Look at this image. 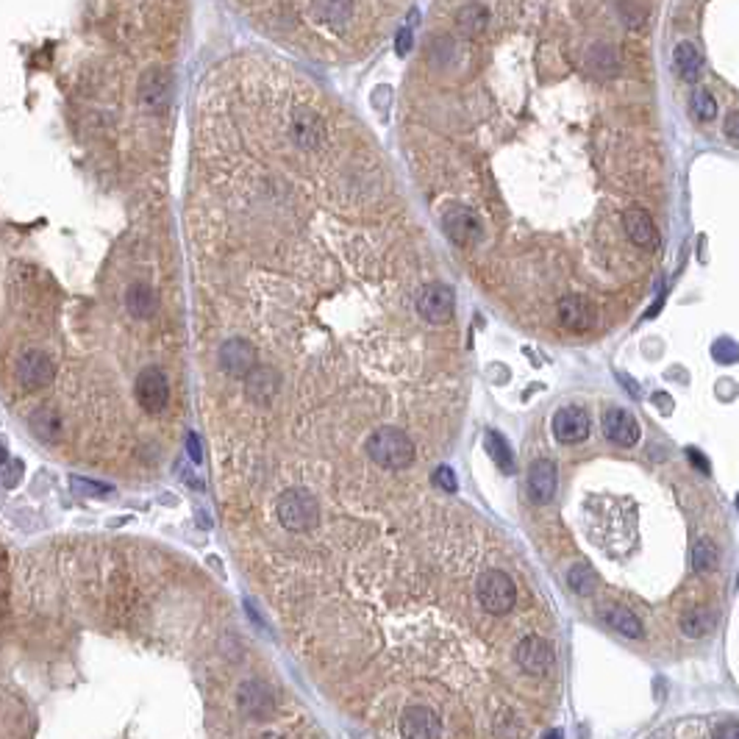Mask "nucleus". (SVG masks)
Wrapping results in <instances>:
<instances>
[{
    "label": "nucleus",
    "mask_w": 739,
    "mask_h": 739,
    "mask_svg": "<svg viewBox=\"0 0 739 739\" xmlns=\"http://www.w3.org/2000/svg\"><path fill=\"white\" fill-rule=\"evenodd\" d=\"M365 450H367V456L373 458V462L378 467H384V470H403V467H409L412 458H415V445L400 428L373 431Z\"/></svg>",
    "instance_id": "obj_1"
},
{
    "label": "nucleus",
    "mask_w": 739,
    "mask_h": 739,
    "mask_svg": "<svg viewBox=\"0 0 739 739\" xmlns=\"http://www.w3.org/2000/svg\"><path fill=\"white\" fill-rule=\"evenodd\" d=\"M275 517L287 531H309L320 523L317 498L306 490H287L275 503Z\"/></svg>",
    "instance_id": "obj_2"
},
{
    "label": "nucleus",
    "mask_w": 739,
    "mask_h": 739,
    "mask_svg": "<svg viewBox=\"0 0 739 739\" xmlns=\"http://www.w3.org/2000/svg\"><path fill=\"white\" fill-rule=\"evenodd\" d=\"M478 600L490 615H506V611H512L517 603L515 581L503 570H487L478 578Z\"/></svg>",
    "instance_id": "obj_3"
},
{
    "label": "nucleus",
    "mask_w": 739,
    "mask_h": 739,
    "mask_svg": "<svg viewBox=\"0 0 739 739\" xmlns=\"http://www.w3.org/2000/svg\"><path fill=\"white\" fill-rule=\"evenodd\" d=\"M134 395H137V403L147 415H159L167 409V400H170V384L167 378L159 367H145L139 375H137V384H134Z\"/></svg>",
    "instance_id": "obj_4"
},
{
    "label": "nucleus",
    "mask_w": 739,
    "mask_h": 739,
    "mask_svg": "<svg viewBox=\"0 0 739 739\" xmlns=\"http://www.w3.org/2000/svg\"><path fill=\"white\" fill-rule=\"evenodd\" d=\"M442 228L450 242L456 245H475L481 239V220L475 217V212L470 206H448L442 214Z\"/></svg>",
    "instance_id": "obj_5"
},
{
    "label": "nucleus",
    "mask_w": 739,
    "mask_h": 739,
    "mask_svg": "<svg viewBox=\"0 0 739 739\" xmlns=\"http://www.w3.org/2000/svg\"><path fill=\"white\" fill-rule=\"evenodd\" d=\"M56 375V367L45 350H25L17 362V381L25 390H45Z\"/></svg>",
    "instance_id": "obj_6"
},
{
    "label": "nucleus",
    "mask_w": 739,
    "mask_h": 739,
    "mask_svg": "<svg viewBox=\"0 0 739 739\" xmlns=\"http://www.w3.org/2000/svg\"><path fill=\"white\" fill-rule=\"evenodd\" d=\"M453 306H456V295L448 284H431L417 298L420 317L437 325H445L453 317Z\"/></svg>",
    "instance_id": "obj_7"
},
{
    "label": "nucleus",
    "mask_w": 739,
    "mask_h": 739,
    "mask_svg": "<svg viewBox=\"0 0 739 739\" xmlns=\"http://www.w3.org/2000/svg\"><path fill=\"white\" fill-rule=\"evenodd\" d=\"M553 434L565 445H578L590 437V415L578 406H565L553 415Z\"/></svg>",
    "instance_id": "obj_8"
},
{
    "label": "nucleus",
    "mask_w": 739,
    "mask_h": 739,
    "mask_svg": "<svg viewBox=\"0 0 739 739\" xmlns=\"http://www.w3.org/2000/svg\"><path fill=\"white\" fill-rule=\"evenodd\" d=\"M600 425H603V434L615 445L631 448L640 442V423H636V417L628 409H620V406L606 409Z\"/></svg>",
    "instance_id": "obj_9"
},
{
    "label": "nucleus",
    "mask_w": 739,
    "mask_h": 739,
    "mask_svg": "<svg viewBox=\"0 0 739 739\" xmlns=\"http://www.w3.org/2000/svg\"><path fill=\"white\" fill-rule=\"evenodd\" d=\"M517 661L531 676H545L553 668V648L548 640H542V636L531 634L517 645Z\"/></svg>",
    "instance_id": "obj_10"
},
{
    "label": "nucleus",
    "mask_w": 739,
    "mask_h": 739,
    "mask_svg": "<svg viewBox=\"0 0 739 739\" xmlns=\"http://www.w3.org/2000/svg\"><path fill=\"white\" fill-rule=\"evenodd\" d=\"M595 317H598V312H595L592 300L581 298V295H570L558 303V320H562L570 331H575V334L590 331L595 325Z\"/></svg>",
    "instance_id": "obj_11"
},
{
    "label": "nucleus",
    "mask_w": 739,
    "mask_h": 739,
    "mask_svg": "<svg viewBox=\"0 0 739 739\" xmlns=\"http://www.w3.org/2000/svg\"><path fill=\"white\" fill-rule=\"evenodd\" d=\"M239 709L245 711L248 718H256V720H265L273 715L275 709V701H273V693L262 681H245L239 686Z\"/></svg>",
    "instance_id": "obj_12"
},
{
    "label": "nucleus",
    "mask_w": 739,
    "mask_h": 739,
    "mask_svg": "<svg viewBox=\"0 0 739 739\" xmlns=\"http://www.w3.org/2000/svg\"><path fill=\"white\" fill-rule=\"evenodd\" d=\"M220 367L231 375H248L256 367V350L245 340H228L220 348Z\"/></svg>",
    "instance_id": "obj_13"
},
{
    "label": "nucleus",
    "mask_w": 739,
    "mask_h": 739,
    "mask_svg": "<svg viewBox=\"0 0 739 739\" xmlns=\"http://www.w3.org/2000/svg\"><path fill=\"white\" fill-rule=\"evenodd\" d=\"M400 734L403 736H415V739H431V736H442V726H440L437 715L431 709L412 706V709L403 711Z\"/></svg>",
    "instance_id": "obj_14"
},
{
    "label": "nucleus",
    "mask_w": 739,
    "mask_h": 739,
    "mask_svg": "<svg viewBox=\"0 0 739 739\" xmlns=\"http://www.w3.org/2000/svg\"><path fill=\"white\" fill-rule=\"evenodd\" d=\"M528 492L537 503H548L556 492V465L550 458H537L528 470Z\"/></svg>",
    "instance_id": "obj_15"
},
{
    "label": "nucleus",
    "mask_w": 739,
    "mask_h": 739,
    "mask_svg": "<svg viewBox=\"0 0 739 739\" xmlns=\"http://www.w3.org/2000/svg\"><path fill=\"white\" fill-rule=\"evenodd\" d=\"M29 425L34 431V437L42 440V442H59L62 440V431H64L62 415L54 409V406H39V409L31 415Z\"/></svg>",
    "instance_id": "obj_16"
},
{
    "label": "nucleus",
    "mask_w": 739,
    "mask_h": 739,
    "mask_svg": "<svg viewBox=\"0 0 739 739\" xmlns=\"http://www.w3.org/2000/svg\"><path fill=\"white\" fill-rule=\"evenodd\" d=\"M125 306H129V312H131L137 320H147V317L156 315V309H159V298H156V292H153L147 284L137 281V284H131L129 290H125Z\"/></svg>",
    "instance_id": "obj_17"
},
{
    "label": "nucleus",
    "mask_w": 739,
    "mask_h": 739,
    "mask_svg": "<svg viewBox=\"0 0 739 739\" xmlns=\"http://www.w3.org/2000/svg\"><path fill=\"white\" fill-rule=\"evenodd\" d=\"M623 225H626V234H628V239L634 245L648 248L656 239V225H653V220L642 209H628L623 214Z\"/></svg>",
    "instance_id": "obj_18"
},
{
    "label": "nucleus",
    "mask_w": 739,
    "mask_h": 739,
    "mask_svg": "<svg viewBox=\"0 0 739 739\" xmlns=\"http://www.w3.org/2000/svg\"><path fill=\"white\" fill-rule=\"evenodd\" d=\"M170 95V75L164 70H150L142 79V100L150 109H162Z\"/></svg>",
    "instance_id": "obj_19"
},
{
    "label": "nucleus",
    "mask_w": 739,
    "mask_h": 739,
    "mask_svg": "<svg viewBox=\"0 0 739 739\" xmlns=\"http://www.w3.org/2000/svg\"><path fill=\"white\" fill-rule=\"evenodd\" d=\"M676 67H678V75L684 81L695 84L701 79V70H703V56L698 54V47L693 42H681L676 47Z\"/></svg>",
    "instance_id": "obj_20"
},
{
    "label": "nucleus",
    "mask_w": 739,
    "mask_h": 739,
    "mask_svg": "<svg viewBox=\"0 0 739 739\" xmlns=\"http://www.w3.org/2000/svg\"><path fill=\"white\" fill-rule=\"evenodd\" d=\"M483 448H487L490 458L498 465V470H503L506 475L515 473V453L508 448V442L498 434V431H487L483 434Z\"/></svg>",
    "instance_id": "obj_21"
},
{
    "label": "nucleus",
    "mask_w": 739,
    "mask_h": 739,
    "mask_svg": "<svg viewBox=\"0 0 739 739\" xmlns=\"http://www.w3.org/2000/svg\"><path fill=\"white\" fill-rule=\"evenodd\" d=\"M606 623L615 628V631H620L623 636H628V640H642V623H640V617L631 615V611L623 609V606L609 609L606 611Z\"/></svg>",
    "instance_id": "obj_22"
},
{
    "label": "nucleus",
    "mask_w": 739,
    "mask_h": 739,
    "mask_svg": "<svg viewBox=\"0 0 739 739\" xmlns=\"http://www.w3.org/2000/svg\"><path fill=\"white\" fill-rule=\"evenodd\" d=\"M715 623H718V615L711 609H693L690 615H684L681 631L686 636H693V640H698V636H706L709 631H715Z\"/></svg>",
    "instance_id": "obj_23"
},
{
    "label": "nucleus",
    "mask_w": 739,
    "mask_h": 739,
    "mask_svg": "<svg viewBox=\"0 0 739 739\" xmlns=\"http://www.w3.org/2000/svg\"><path fill=\"white\" fill-rule=\"evenodd\" d=\"M275 392V375L267 367H253L248 373V395L256 400H270V395Z\"/></svg>",
    "instance_id": "obj_24"
},
{
    "label": "nucleus",
    "mask_w": 739,
    "mask_h": 739,
    "mask_svg": "<svg viewBox=\"0 0 739 739\" xmlns=\"http://www.w3.org/2000/svg\"><path fill=\"white\" fill-rule=\"evenodd\" d=\"M567 584L575 595H592L598 590V573L590 565L578 562L567 570Z\"/></svg>",
    "instance_id": "obj_25"
},
{
    "label": "nucleus",
    "mask_w": 739,
    "mask_h": 739,
    "mask_svg": "<svg viewBox=\"0 0 739 739\" xmlns=\"http://www.w3.org/2000/svg\"><path fill=\"white\" fill-rule=\"evenodd\" d=\"M720 562V553H718V545L711 540H698L695 548H693V567L695 573H711Z\"/></svg>",
    "instance_id": "obj_26"
},
{
    "label": "nucleus",
    "mask_w": 739,
    "mask_h": 739,
    "mask_svg": "<svg viewBox=\"0 0 739 739\" xmlns=\"http://www.w3.org/2000/svg\"><path fill=\"white\" fill-rule=\"evenodd\" d=\"M456 22H458V29H462L465 34L473 37V34L483 31V25L490 22V14H487V9H483L481 4H470V6H465L462 12H458Z\"/></svg>",
    "instance_id": "obj_27"
},
{
    "label": "nucleus",
    "mask_w": 739,
    "mask_h": 739,
    "mask_svg": "<svg viewBox=\"0 0 739 739\" xmlns=\"http://www.w3.org/2000/svg\"><path fill=\"white\" fill-rule=\"evenodd\" d=\"M690 106H693V114H695L698 120H715V114H718L715 97H711L706 89H695V92H693Z\"/></svg>",
    "instance_id": "obj_28"
},
{
    "label": "nucleus",
    "mask_w": 739,
    "mask_h": 739,
    "mask_svg": "<svg viewBox=\"0 0 739 739\" xmlns=\"http://www.w3.org/2000/svg\"><path fill=\"white\" fill-rule=\"evenodd\" d=\"M20 473H22V465L17 462V458H9L6 450L0 448V481H4L6 487H14L17 478H20Z\"/></svg>",
    "instance_id": "obj_29"
},
{
    "label": "nucleus",
    "mask_w": 739,
    "mask_h": 739,
    "mask_svg": "<svg viewBox=\"0 0 739 739\" xmlns=\"http://www.w3.org/2000/svg\"><path fill=\"white\" fill-rule=\"evenodd\" d=\"M711 356L720 362V365H734L736 362V342L734 340H718L715 348H711Z\"/></svg>",
    "instance_id": "obj_30"
},
{
    "label": "nucleus",
    "mask_w": 739,
    "mask_h": 739,
    "mask_svg": "<svg viewBox=\"0 0 739 739\" xmlns=\"http://www.w3.org/2000/svg\"><path fill=\"white\" fill-rule=\"evenodd\" d=\"M72 490L84 492V495H106L109 492L106 483H95V481H84V478H72Z\"/></svg>",
    "instance_id": "obj_31"
},
{
    "label": "nucleus",
    "mask_w": 739,
    "mask_h": 739,
    "mask_svg": "<svg viewBox=\"0 0 739 739\" xmlns=\"http://www.w3.org/2000/svg\"><path fill=\"white\" fill-rule=\"evenodd\" d=\"M434 481H437V487H442L445 492H456L458 490V483H456V473L450 470V467H437V473H434Z\"/></svg>",
    "instance_id": "obj_32"
},
{
    "label": "nucleus",
    "mask_w": 739,
    "mask_h": 739,
    "mask_svg": "<svg viewBox=\"0 0 739 739\" xmlns=\"http://www.w3.org/2000/svg\"><path fill=\"white\" fill-rule=\"evenodd\" d=\"M726 134L731 142L739 139V114L736 112H728V117H726Z\"/></svg>",
    "instance_id": "obj_33"
},
{
    "label": "nucleus",
    "mask_w": 739,
    "mask_h": 739,
    "mask_svg": "<svg viewBox=\"0 0 739 739\" xmlns=\"http://www.w3.org/2000/svg\"><path fill=\"white\" fill-rule=\"evenodd\" d=\"M187 448H189V458H192V462H200V458H203V450H200L197 434H187Z\"/></svg>",
    "instance_id": "obj_34"
},
{
    "label": "nucleus",
    "mask_w": 739,
    "mask_h": 739,
    "mask_svg": "<svg viewBox=\"0 0 739 739\" xmlns=\"http://www.w3.org/2000/svg\"><path fill=\"white\" fill-rule=\"evenodd\" d=\"M409 47H412V34L403 29V31L398 34V54L406 56V54H409Z\"/></svg>",
    "instance_id": "obj_35"
},
{
    "label": "nucleus",
    "mask_w": 739,
    "mask_h": 739,
    "mask_svg": "<svg viewBox=\"0 0 739 739\" xmlns=\"http://www.w3.org/2000/svg\"><path fill=\"white\" fill-rule=\"evenodd\" d=\"M653 400H656V403L661 406V409H659L661 415H670V412H673V406H676V403H673V398H670V395H665V392L653 395Z\"/></svg>",
    "instance_id": "obj_36"
},
{
    "label": "nucleus",
    "mask_w": 739,
    "mask_h": 739,
    "mask_svg": "<svg viewBox=\"0 0 739 739\" xmlns=\"http://www.w3.org/2000/svg\"><path fill=\"white\" fill-rule=\"evenodd\" d=\"M686 453H690V462H693L695 467H701V470H703V473L709 475V470H711V467H709V462H706V458L701 456V450H695V448H690V450H686Z\"/></svg>",
    "instance_id": "obj_37"
},
{
    "label": "nucleus",
    "mask_w": 739,
    "mask_h": 739,
    "mask_svg": "<svg viewBox=\"0 0 739 739\" xmlns=\"http://www.w3.org/2000/svg\"><path fill=\"white\" fill-rule=\"evenodd\" d=\"M715 736H739V728L736 726H718Z\"/></svg>",
    "instance_id": "obj_38"
},
{
    "label": "nucleus",
    "mask_w": 739,
    "mask_h": 739,
    "mask_svg": "<svg viewBox=\"0 0 739 739\" xmlns=\"http://www.w3.org/2000/svg\"><path fill=\"white\" fill-rule=\"evenodd\" d=\"M620 378H623V384H626V390H628V392H631L634 398H636V395H640V387H636V381H634V378H626V375H620Z\"/></svg>",
    "instance_id": "obj_39"
}]
</instances>
